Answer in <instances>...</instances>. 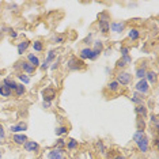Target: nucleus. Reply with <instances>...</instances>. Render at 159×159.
<instances>
[{
    "label": "nucleus",
    "instance_id": "obj_1",
    "mask_svg": "<svg viewBox=\"0 0 159 159\" xmlns=\"http://www.w3.org/2000/svg\"><path fill=\"white\" fill-rule=\"evenodd\" d=\"M109 14L107 12H102L99 14V20H98V27H99V31L102 34H107L110 31V22H109Z\"/></svg>",
    "mask_w": 159,
    "mask_h": 159
},
{
    "label": "nucleus",
    "instance_id": "obj_2",
    "mask_svg": "<svg viewBox=\"0 0 159 159\" xmlns=\"http://www.w3.org/2000/svg\"><path fill=\"white\" fill-rule=\"evenodd\" d=\"M67 68L70 71H80V70H84L86 66L80 59L72 56L71 59H68V61H67Z\"/></svg>",
    "mask_w": 159,
    "mask_h": 159
},
{
    "label": "nucleus",
    "instance_id": "obj_3",
    "mask_svg": "<svg viewBox=\"0 0 159 159\" xmlns=\"http://www.w3.org/2000/svg\"><path fill=\"white\" fill-rule=\"evenodd\" d=\"M14 68H19V70H22V74H26V75H33L35 72V68L31 66L30 63H27L26 60H20L18 61V63L14 66Z\"/></svg>",
    "mask_w": 159,
    "mask_h": 159
},
{
    "label": "nucleus",
    "instance_id": "obj_4",
    "mask_svg": "<svg viewBox=\"0 0 159 159\" xmlns=\"http://www.w3.org/2000/svg\"><path fill=\"white\" fill-rule=\"evenodd\" d=\"M116 80L118 82V84L120 86H129L132 83V75L129 74V72H118L117 74V79Z\"/></svg>",
    "mask_w": 159,
    "mask_h": 159
},
{
    "label": "nucleus",
    "instance_id": "obj_5",
    "mask_svg": "<svg viewBox=\"0 0 159 159\" xmlns=\"http://www.w3.org/2000/svg\"><path fill=\"white\" fill-rule=\"evenodd\" d=\"M135 89H136V93L142 94V95H146V94L150 93V84H148V82L146 79H140V80L136 83Z\"/></svg>",
    "mask_w": 159,
    "mask_h": 159
},
{
    "label": "nucleus",
    "instance_id": "obj_6",
    "mask_svg": "<svg viewBox=\"0 0 159 159\" xmlns=\"http://www.w3.org/2000/svg\"><path fill=\"white\" fill-rule=\"evenodd\" d=\"M42 97H44V101H46V102H52L56 98V90L52 87H46L42 90Z\"/></svg>",
    "mask_w": 159,
    "mask_h": 159
},
{
    "label": "nucleus",
    "instance_id": "obj_7",
    "mask_svg": "<svg viewBox=\"0 0 159 159\" xmlns=\"http://www.w3.org/2000/svg\"><path fill=\"white\" fill-rule=\"evenodd\" d=\"M136 144H137V148H139V151L142 154H148V151H150V140H148L147 136H144L143 139Z\"/></svg>",
    "mask_w": 159,
    "mask_h": 159
},
{
    "label": "nucleus",
    "instance_id": "obj_8",
    "mask_svg": "<svg viewBox=\"0 0 159 159\" xmlns=\"http://www.w3.org/2000/svg\"><path fill=\"white\" fill-rule=\"evenodd\" d=\"M48 159H67L66 155H64L63 150H59V148H53L48 152Z\"/></svg>",
    "mask_w": 159,
    "mask_h": 159
},
{
    "label": "nucleus",
    "instance_id": "obj_9",
    "mask_svg": "<svg viewBox=\"0 0 159 159\" xmlns=\"http://www.w3.org/2000/svg\"><path fill=\"white\" fill-rule=\"evenodd\" d=\"M23 148L27 152H37L39 150V144L37 142H34V140H27V142L23 144Z\"/></svg>",
    "mask_w": 159,
    "mask_h": 159
},
{
    "label": "nucleus",
    "instance_id": "obj_10",
    "mask_svg": "<svg viewBox=\"0 0 159 159\" xmlns=\"http://www.w3.org/2000/svg\"><path fill=\"white\" fill-rule=\"evenodd\" d=\"M109 29H110L111 31H114V33L121 34L122 31L125 30V22H117V20H114V22L110 23Z\"/></svg>",
    "mask_w": 159,
    "mask_h": 159
},
{
    "label": "nucleus",
    "instance_id": "obj_11",
    "mask_svg": "<svg viewBox=\"0 0 159 159\" xmlns=\"http://www.w3.org/2000/svg\"><path fill=\"white\" fill-rule=\"evenodd\" d=\"M27 140H29L27 136L22 135V133H14V136H12V143L16 144V146H23Z\"/></svg>",
    "mask_w": 159,
    "mask_h": 159
},
{
    "label": "nucleus",
    "instance_id": "obj_12",
    "mask_svg": "<svg viewBox=\"0 0 159 159\" xmlns=\"http://www.w3.org/2000/svg\"><path fill=\"white\" fill-rule=\"evenodd\" d=\"M10 131H11L12 133H20V132H23V131H27V124L26 122H18V124L15 125H12L11 128H10Z\"/></svg>",
    "mask_w": 159,
    "mask_h": 159
},
{
    "label": "nucleus",
    "instance_id": "obj_13",
    "mask_svg": "<svg viewBox=\"0 0 159 159\" xmlns=\"http://www.w3.org/2000/svg\"><path fill=\"white\" fill-rule=\"evenodd\" d=\"M29 46H30V41H29V39H25V41L19 42V44L16 45L18 53H19V55H23V53H26V50L29 49Z\"/></svg>",
    "mask_w": 159,
    "mask_h": 159
},
{
    "label": "nucleus",
    "instance_id": "obj_14",
    "mask_svg": "<svg viewBox=\"0 0 159 159\" xmlns=\"http://www.w3.org/2000/svg\"><path fill=\"white\" fill-rule=\"evenodd\" d=\"M26 61H27V63H30V64H31V66H33L34 68L39 67V64H41V61H39V59H38V57L34 55V53H29Z\"/></svg>",
    "mask_w": 159,
    "mask_h": 159
},
{
    "label": "nucleus",
    "instance_id": "obj_15",
    "mask_svg": "<svg viewBox=\"0 0 159 159\" xmlns=\"http://www.w3.org/2000/svg\"><path fill=\"white\" fill-rule=\"evenodd\" d=\"M146 80L148 82V84H155L158 80V75L155 71H147L146 74Z\"/></svg>",
    "mask_w": 159,
    "mask_h": 159
},
{
    "label": "nucleus",
    "instance_id": "obj_16",
    "mask_svg": "<svg viewBox=\"0 0 159 159\" xmlns=\"http://www.w3.org/2000/svg\"><path fill=\"white\" fill-rule=\"evenodd\" d=\"M131 101L133 103H136V106H140V105H144V95H142V94H139V93H133V95H132V98Z\"/></svg>",
    "mask_w": 159,
    "mask_h": 159
},
{
    "label": "nucleus",
    "instance_id": "obj_17",
    "mask_svg": "<svg viewBox=\"0 0 159 159\" xmlns=\"http://www.w3.org/2000/svg\"><path fill=\"white\" fill-rule=\"evenodd\" d=\"M12 94H14V91L11 89H8L7 86L3 84V83L0 84V95L2 97H4V98H10V97H12Z\"/></svg>",
    "mask_w": 159,
    "mask_h": 159
},
{
    "label": "nucleus",
    "instance_id": "obj_18",
    "mask_svg": "<svg viewBox=\"0 0 159 159\" xmlns=\"http://www.w3.org/2000/svg\"><path fill=\"white\" fill-rule=\"evenodd\" d=\"M146 74H147V68H146V64H142L140 67L136 68V78L139 79H146Z\"/></svg>",
    "mask_w": 159,
    "mask_h": 159
},
{
    "label": "nucleus",
    "instance_id": "obj_19",
    "mask_svg": "<svg viewBox=\"0 0 159 159\" xmlns=\"http://www.w3.org/2000/svg\"><path fill=\"white\" fill-rule=\"evenodd\" d=\"M135 111H136V114H137V116H140V117H143V118H147V117H148L147 106H144V105L136 106V107H135Z\"/></svg>",
    "mask_w": 159,
    "mask_h": 159
},
{
    "label": "nucleus",
    "instance_id": "obj_20",
    "mask_svg": "<svg viewBox=\"0 0 159 159\" xmlns=\"http://www.w3.org/2000/svg\"><path fill=\"white\" fill-rule=\"evenodd\" d=\"M90 55H91V48L86 46V48H83L80 50V53H79V57H80L82 61H84V60H89L90 59Z\"/></svg>",
    "mask_w": 159,
    "mask_h": 159
},
{
    "label": "nucleus",
    "instance_id": "obj_21",
    "mask_svg": "<svg viewBox=\"0 0 159 159\" xmlns=\"http://www.w3.org/2000/svg\"><path fill=\"white\" fill-rule=\"evenodd\" d=\"M4 86H7L8 89H11L12 91H15V89H16V86H18V83H16V80H14V79H11V78H6L2 82Z\"/></svg>",
    "mask_w": 159,
    "mask_h": 159
},
{
    "label": "nucleus",
    "instance_id": "obj_22",
    "mask_svg": "<svg viewBox=\"0 0 159 159\" xmlns=\"http://www.w3.org/2000/svg\"><path fill=\"white\" fill-rule=\"evenodd\" d=\"M107 90H109L110 93H117L118 90H120V84H118V82L113 79V80H110L107 83Z\"/></svg>",
    "mask_w": 159,
    "mask_h": 159
},
{
    "label": "nucleus",
    "instance_id": "obj_23",
    "mask_svg": "<svg viewBox=\"0 0 159 159\" xmlns=\"http://www.w3.org/2000/svg\"><path fill=\"white\" fill-rule=\"evenodd\" d=\"M66 147H67V150H70V151H75L79 147V143H78V140H75V139H70L68 142H66Z\"/></svg>",
    "mask_w": 159,
    "mask_h": 159
},
{
    "label": "nucleus",
    "instance_id": "obj_24",
    "mask_svg": "<svg viewBox=\"0 0 159 159\" xmlns=\"http://www.w3.org/2000/svg\"><path fill=\"white\" fill-rule=\"evenodd\" d=\"M14 93L16 94V97H23L25 94H26V86L22 84V83H18V86H16V89Z\"/></svg>",
    "mask_w": 159,
    "mask_h": 159
},
{
    "label": "nucleus",
    "instance_id": "obj_25",
    "mask_svg": "<svg viewBox=\"0 0 159 159\" xmlns=\"http://www.w3.org/2000/svg\"><path fill=\"white\" fill-rule=\"evenodd\" d=\"M128 37H129V39H131V41H137V39H139V37H140V31L137 30V29H131V30H129Z\"/></svg>",
    "mask_w": 159,
    "mask_h": 159
},
{
    "label": "nucleus",
    "instance_id": "obj_26",
    "mask_svg": "<svg viewBox=\"0 0 159 159\" xmlns=\"http://www.w3.org/2000/svg\"><path fill=\"white\" fill-rule=\"evenodd\" d=\"M144 136H146V132H144L143 129H137V131L135 132V135H133V142H135V143H139Z\"/></svg>",
    "mask_w": 159,
    "mask_h": 159
},
{
    "label": "nucleus",
    "instance_id": "obj_27",
    "mask_svg": "<svg viewBox=\"0 0 159 159\" xmlns=\"http://www.w3.org/2000/svg\"><path fill=\"white\" fill-rule=\"evenodd\" d=\"M33 49H34V52L41 53L42 50H44V42H42L41 39H37V41H34L33 42Z\"/></svg>",
    "mask_w": 159,
    "mask_h": 159
},
{
    "label": "nucleus",
    "instance_id": "obj_28",
    "mask_svg": "<svg viewBox=\"0 0 159 159\" xmlns=\"http://www.w3.org/2000/svg\"><path fill=\"white\" fill-rule=\"evenodd\" d=\"M150 122H151V125H152L154 129H158L159 128V118H158L157 114H151L150 116Z\"/></svg>",
    "mask_w": 159,
    "mask_h": 159
},
{
    "label": "nucleus",
    "instance_id": "obj_29",
    "mask_svg": "<svg viewBox=\"0 0 159 159\" xmlns=\"http://www.w3.org/2000/svg\"><path fill=\"white\" fill-rule=\"evenodd\" d=\"M93 50H97V52L102 53L103 52V42L99 41V39H97V41L94 42V45H93Z\"/></svg>",
    "mask_w": 159,
    "mask_h": 159
},
{
    "label": "nucleus",
    "instance_id": "obj_30",
    "mask_svg": "<svg viewBox=\"0 0 159 159\" xmlns=\"http://www.w3.org/2000/svg\"><path fill=\"white\" fill-rule=\"evenodd\" d=\"M67 132H68V126H66V125H60V126H57L56 131H55V133H56L57 136H63V135H66Z\"/></svg>",
    "mask_w": 159,
    "mask_h": 159
},
{
    "label": "nucleus",
    "instance_id": "obj_31",
    "mask_svg": "<svg viewBox=\"0 0 159 159\" xmlns=\"http://www.w3.org/2000/svg\"><path fill=\"white\" fill-rule=\"evenodd\" d=\"M95 148H97L98 152H105V151H106V146H105V143L102 142V140H97Z\"/></svg>",
    "mask_w": 159,
    "mask_h": 159
},
{
    "label": "nucleus",
    "instance_id": "obj_32",
    "mask_svg": "<svg viewBox=\"0 0 159 159\" xmlns=\"http://www.w3.org/2000/svg\"><path fill=\"white\" fill-rule=\"evenodd\" d=\"M18 79L22 82V84H29L30 83V76L26 74H18Z\"/></svg>",
    "mask_w": 159,
    "mask_h": 159
},
{
    "label": "nucleus",
    "instance_id": "obj_33",
    "mask_svg": "<svg viewBox=\"0 0 159 159\" xmlns=\"http://www.w3.org/2000/svg\"><path fill=\"white\" fill-rule=\"evenodd\" d=\"M55 59H56V50H53V49H52V50H49L48 56H46V61H48V63L50 64Z\"/></svg>",
    "mask_w": 159,
    "mask_h": 159
},
{
    "label": "nucleus",
    "instance_id": "obj_34",
    "mask_svg": "<svg viewBox=\"0 0 159 159\" xmlns=\"http://www.w3.org/2000/svg\"><path fill=\"white\" fill-rule=\"evenodd\" d=\"M64 147H66V140H64V139H61V137H60V139H59V140H57V142L55 143V148H59V150H63Z\"/></svg>",
    "mask_w": 159,
    "mask_h": 159
},
{
    "label": "nucleus",
    "instance_id": "obj_35",
    "mask_svg": "<svg viewBox=\"0 0 159 159\" xmlns=\"http://www.w3.org/2000/svg\"><path fill=\"white\" fill-rule=\"evenodd\" d=\"M64 39H66L64 38V35H56V37L52 38V42L53 44H63Z\"/></svg>",
    "mask_w": 159,
    "mask_h": 159
},
{
    "label": "nucleus",
    "instance_id": "obj_36",
    "mask_svg": "<svg viewBox=\"0 0 159 159\" xmlns=\"http://www.w3.org/2000/svg\"><path fill=\"white\" fill-rule=\"evenodd\" d=\"M6 142V131H4V126L0 124V143Z\"/></svg>",
    "mask_w": 159,
    "mask_h": 159
},
{
    "label": "nucleus",
    "instance_id": "obj_37",
    "mask_svg": "<svg viewBox=\"0 0 159 159\" xmlns=\"http://www.w3.org/2000/svg\"><path fill=\"white\" fill-rule=\"evenodd\" d=\"M99 56H101L99 52H97V50H93V49H91V55H90V59H89V60H93V61H94V60L98 59Z\"/></svg>",
    "mask_w": 159,
    "mask_h": 159
},
{
    "label": "nucleus",
    "instance_id": "obj_38",
    "mask_svg": "<svg viewBox=\"0 0 159 159\" xmlns=\"http://www.w3.org/2000/svg\"><path fill=\"white\" fill-rule=\"evenodd\" d=\"M136 124H137V129H143V131H144V126H146V122H144L143 118H137Z\"/></svg>",
    "mask_w": 159,
    "mask_h": 159
},
{
    "label": "nucleus",
    "instance_id": "obj_39",
    "mask_svg": "<svg viewBox=\"0 0 159 159\" xmlns=\"http://www.w3.org/2000/svg\"><path fill=\"white\" fill-rule=\"evenodd\" d=\"M93 42V33H90L87 37H86L84 39H83V44H86V45H90Z\"/></svg>",
    "mask_w": 159,
    "mask_h": 159
},
{
    "label": "nucleus",
    "instance_id": "obj_40",
    "mask_svg": "<svg viewBox=\"0 0 159 159\" xmlns=\"http://www.w3.org/2000/svg\"><path fill=\"white\" fill-rule=\"evenodd\" d=\"M116 67H117V68H120V70H124V68L126 67V64H125V61H124V60L120 59V60L117 61V64H116Z\"/></svg>",
    "mask_w": 159,
    "mask_h": 159
},
{
    "label": "nucleus",
    "instance_id": "obj_41",
    "mask_svg": "<svg viewBox=\"0 0 159 159\" xmlns=\"http://www.w3.org/2000/svg\"><path fill=\"white\" fill-rule=\"evenodd\" d=\"M121 59H122V60H124V61H125V64H126V66H129V64H131V63H132V57H131V55H126V56H122V57H121Z\"/></svg>",
    "mask_w": 159,
    "mask_h": 159
},
{
    "label": "nucleus",
    "instance_id": "obj_42",
    "mask_svg": "<svg viewBox=\"0 0 159 159\" xmlns=\"http://www.w3.org/2000/svg\"><path fill=\"white\" fill-rule=\"evenodd\" d=\"M39 68H41V71H46V70H48V68H49V63L45 60L44 63H41V64H39Z\"/></svg>",
    "mask_w": 159,
    "mask_h": 159
},
{
    "label": "nucleus",
    "instance_id": "obj_43",
    "mask_svg": "<svg viewBox=\"0 0 159 159\" xmlns=\"http://www.w3.org/2000/svg\"><path fill=\"white\" fill-rule=\"evenodd\" d=\"M120 52H121L122 56H126V55H129V48L128 46H122V48L120 49Z\"/></svg>",
    "mask_w": 159,
    "mask_h": 159
},
{
    "label": "nucleus",
    "instance_id": "obj_44",
    "mask_svg": "<svg viewBox=\"0 0 159 159\" xmlns=\"http://www.w3.org/2000/svg\"><path fill=\"white\" fill-rule=\"evenodd\" d=\"M42 107H44V109H50V107H52V102H46V101H44V102H42Z\"/></svg>",
    "mask_w": 159,
    "mask_h": 159
},
{
    "label": "nucleus",
    "instance_id": "obj_45",
    "mask_svg": "<svg viewBox=\"0 0 159 159\" xmlns=\"http://www.w3.org/2000/svg\"><path fill=\"white\" fill-rule=\"evenodd\" d=\"M8 35H10V37H11L12 39H16V38H18V33H16L15 30H14V29H12V30L8 33Z\"/></svg>",
    "mask_w": 159,
    "mask_h": 159
},
{
    "label": "nucleus",
    "instance_id": "obj_46",
    "mask_svg": "<svg viewBox=\"0 0 159 159\" xmlns=\"http://www.w3.org/2000/svg\"><path fill=\"white\" fill-rule=\"evenodd\" d=\"M18 8H19V7H18V4H15V3L10 4V10H11L12 12H18Z\"/></svg>",
    "mask_w": 159,
    "mask_h": 159
},
{
    "label": "nucleus",
    "instance_id": "obj_47",
    "mask_svg": "<svg viewBox=\"0 0 159 159\" xmlns=\"http://www.w3.org/2000/svg\"><path fill=\"white\" fill-rule=\"evenodd\" d=\"M59 64H60V61H56V63H53L52 66H50V70H52V71H56L57 68H59Z\"/></svg>",
    "mask_w": 159,
    "mask_h": 159
},
{
    "label": "nucleus",
    "instance_id": "obj_48",
    "mask_svg": "<svg viewBox=\"0 0 159 159\" xmlns=\"http://www.w3.org/2000/svg\"><path fill=\"white\" fill-rule=\"evenodd\" d=\"M111 159H128L125 157V155H117V157H114V158H111Z\"/></svg>",
    "mask_w": 159,
    "mask_h": 159
},
{
    "label": "nucleus",
    "instance_id": "obj_49",
    "mask_svg": "<svg viewBox=\"0 0 159 159\" xmlns=\"http://www.w3.org/2000/svg\"><path fill=\"white\" fill-rule=\"evenodd\" d=\"M3 35H4V33H3V31H2V29H0V41H2V39H3Z\"/></svg>",
    "mask_w": 159,
    "mask_h": 159
},
{
    "label": "nucleus",
    "instance_id": "obj_50",
    "mask_svg": "<svg viewBox=\"0 0 159 159\" xmlns=\"http://www.w3.org/2000/svg\"><path fill=\"white\" fill-rule=\"evenodd\" d=\"M3 158V150H2V147H0V159Z\"/></svg>",
    "mask_w": 159,
    "mask_h": 159
},
{
    "label": "nucleus",
    "instance_id": "obj_51",
    "mask_svg": "<svg viewBox=\"0 0 159 159\" xmlns=\"http://www.w3.org/2000/svg\"><path fill=\"white\" fill-rule=\"evenodd\" d=\"M158 143H159V140L155 139V140H154V144H155V146H158Z\"/></svg>",
    "mask_w": 159,
    "mask_h": 159
}]
</instances>
